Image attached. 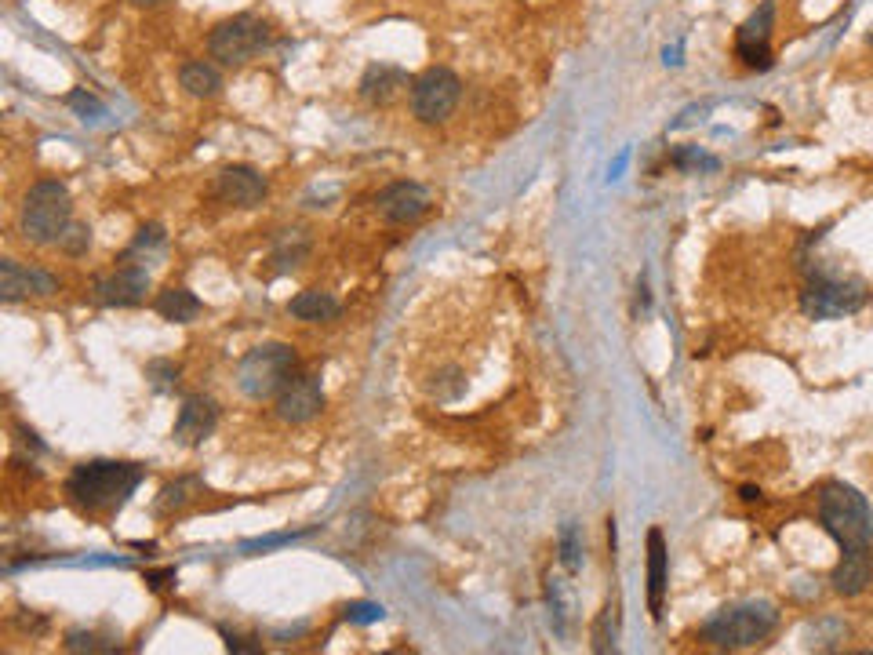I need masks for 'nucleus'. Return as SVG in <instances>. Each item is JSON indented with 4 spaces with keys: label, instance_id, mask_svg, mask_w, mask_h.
<instances>
[{
    "label": "nucleus",
    "instance_id": "obj_16",
    "mask_svg": "<svg viewBox=\"0 0 873 655\" xmlns=\"http://www.w3.org/2000/svg\"><path fill=\"white\" fill-rule=\"evenodd\" d=\"M870 546H852L844 550L837 568H833V590L844 597H859L870 586Z\"/></svg>",
    "mask_w": 873,
    "mask_h": 655
},
{
    "label": "nucleus",
    "instance_id": "obj_7",
    "mask_svg": "<svg viewBox=\"0 0 873 655\" xmlns=\"http://www.w3.org/2000/svg\"><path fill=\"white\" fill-rule=\"evenodd\" d=\"M866 299H870V288L859 277H815L801 292V310L815 321H833V317L863 310Z\"/></svg>",
    "mask_w": 873,
    "mask_h": 655
},
{
    "label": "nucleus",
    "instance_id": "obj_8",
    "mask_svg": "<svg viewBox=\"0 0 873 655\" xmlns=\"http://www.w3.org/2000/svg\"><path fill=\"white\" fill-rule=\"evenodd\" d=\"M462 99V81L444 66H430L412 81V113L422 124H441Z\"/></svg>",
    "mask_w": 873,
    "mask_h": 655
},
{
    "label": "nucleus",
    "instance_id": "obj_17",
    "mask_svg": "<svg viewBox=\"0 0 873 655\" xmlns=\"http://www.w3.org/2000/svg\"><path fill=\"white\" fill-rule=\"evenodd\" d=\"M666 608V539L659 528L648 532V612L663 619Z\"/></svg>",
    "mask_w": 873,
    "mask_h": 655
},
{
    "label": "nucleus",
    "instance_id": "obj_27",
    "mask_svg": "<svg viewBox=\"0 0 873 655\" xmlns=\"http://www.w3.org/2000/svg\"><path fill=\"white\" fill-rule=\"evenodd\" d=\"M757 495H761V492H757V488H743V499H746V503H753Z\"/></svg>",
    "mask_w": 873,
    "mask_h": 655
},
{
    "label": "nucleus",
    "instance_id": "obj_26",
    "mask_svg": "<svg viewBox=\"0 0 873 655\" xmlns=\"http://www.w3.org/2000/svg\"><path fill=\"white\" fill-rule=\"evenodd\" d=\"M88 241H91L88 230H81V226H70V230H66V237H62V248L77 255V252H84V248H88Z\"/></svg>",
    "mask_w": 873,
    "mask_h": 655
},
{
    "label": "nucleus",
    "instance_id": "obj_19",
    "mask_svg": "<svg viewBox=\"0 0 873 655\" xmlns=\"http://www.w3.org/2000/svg\"><path fill=\"white\" fill-rule=\"evenodd\" d=\"M339 299L332 292H321V288H306L299 292L295 299L288 303V313L295 321H306V324H321V321H335L339 317Z\"/></svg>",
    "mask_w": 873,
    "mask_h": 655
},
{
    "label": "nucleus",
    "instance_id": "obj_1",
    "mask_svg": "<svg viewBox=\"0 0 873 655\" xmlns=\"http://www.w3.org/2000/svg\"><path fill=\"white\" fill-rule=\"evenodd\" d=\"M142 484V466L135 463H84L77 466L66 481V492L77 506L84 510H117L135 495V488Z\"/></svg>",
    "mask_w": 873,
    "mask_h": 655
},
{
    "label": "nucleus",
    "instance_id": "obj_24",
    "mask_svg": "<svg viewBox=\"0 0 873 655\" xmlns=\"http://www.w3.org/2000/svg\"><path fill=\"white\" fill-rule=\"evenodd\" d=\"M561 565L568 568V572H579L582 568V546H579V532H575L572 524H564V532H561Z\"/></svg>",
    "mask_w": 873,
    "mask_h": 655
},
{
    "label": "nucleus",
    "instance_id": "obj_22",
    "mask_svg": "<svg viewBox=\"0 0 873 655\" xmlns=\"http://www.w3.org/2000/svg\"><path fill=\"white\" fill-rule=\"evenodd\" d=\"M615 608L608 605L593 623V652H615Z\"/></svg>",
    "mask_w": 873,
    "mask_h": 655
},
{
    "label": "nucleus",
    "instance_id": "obj_18",
    "mask_svg": "<svg viewBox=\"0 0 873 655\" xmlns=\"http://www.w3.org/2000/svg\"><path fill=\"white\" fill-rule=\"evenodd\" d=\"M401 88H408V73L397 70V66H368V73L361 77V95L372 106H386L401 95Z\"/></svg>",
    "mask_w": 873,
    "mask_h": 655
},
{
    "label": "nucleus",
    "instance_id": "obj_28",
    "mask_svg": "<svg viewBox=\"0 0 873 655\" xmlns=\"http://www.w3.org/2000/svg\"><path fill=\"white\" fill-rule=\"evenodd\" d=\"M135 4H161V0H135Z\"/></svg>",
    "mask_w": 873,
    "mask_h": 655
},
{
    "label": "nucleus",
    "instance_id": "obj_13",
    "mask_svg": "<svg viewBox=\"0 0 873 655\" xmlns=\"http://www.w3.org/2000/svg\"><path fill=\"white\" fill-rule=\"evenodd\" d=\"M379 215L390 222H415L430 212V190L419 182H393L379 193Z\"/></svg>",
    "mask_w": 873,
    "mask_h": 655
},
{
    "label": "nucleus",
    "instance_id": "obj_4",
    "mask_svg": "<svg viewBox=\"0 0 873 655\" xmlns=\"http://www.w3.org/2000/svg\"><path fill=\"white\" fill-rule=\"evenodd\" d=\"M775 623H779V612L772 605H761V601H750V605H735V608H724L703 626V634L710 645L717 648H753L761 645L764 637L772 634Z\"/></svg>",
    "mask_w": 873,
    "mask_h": 655
},
{
    "label": "nucleus",
    "instance_id": "obj_6",
    "mask_svg": "<svg viewBox=\"0 0 873 655\" xmlns=\"http://www.w3.org/2000/svg\"><path fill=\"white\" fill-rule=\"evenodd\" d=\"M266 44H270V26L259 15H248V11L233 15V19H222L208 37L211 59H219L222 66H244Z\"/></svg>",
    "mask_w": 873,
    "mask_h": 655
},
{
    "label": "nucleus",
    "instance_id": "obj_29",
    "mask_svg": "<svg viewBox=\"0 0 873 655\" xmlns=\"http://www.w3.org/2000/svg\"><path fill=\"white\" fill-rule=\"evenodd\" d=\"M866 41H870V44H873V30H870V37H866Z\"/></svg>",
    "mask_w": 873,
    "mask_h": 655
},
{
    "label": "nucleus",
    "instance_id": "obj_12",
    "mask_svg": "<svg viewBox=\"0 0 873 655\" xmlns=\"http://www.w3.org/2000/svg\"><path fill=\"white\" fill-rule=\"evenodd\" d=\"M215 193H219L226 204H233V208H255V204L266 201L270 186H266V179H262L255 168H248V164H233V168H222L219 172Z\"/></svg>",
    "mask_w": 873,
    "mask_h": 655
},
{
    "label": "nucleus",
    "instance_id": "obj_25",
    "mask_svg": "<svg viewBox=\"0 0 873 655\" xmlns=\"http://www.w3.org/2000/svg\"><path fill=\"white\" fill-rule=\"evenodd\" d=\"M150 375H153V383L161 386V390H168L171 383H179V368H175V364L153 361L150 364Z\"/></svg>",
    "mask_w": 873,
    "mask_h": 655
},
{
    "label": "nucleus",
    "instance_id": "obj_5",
    "mask_svg": "<svg viewBox=\"0 0 873 655\" xmlns=\"http://www.w3.org/2000/svg\"><path fill=\"white\" fill-rule=\"evenodd\" d=\"M241 390L255 401L277 397L284 386L295 379V350L284 343H266L255 346L241 361Z\"/></svg>",
    "mask_w": 873,
    "mask_h": 655
},
{
    "label": "nucleus",
    "instance_id": "obj_20",
    "mask_svg": "<svg viewBox=\"0 0 873 655\" xmlns=\"http://www.w3.org/2000/svg\"><path fill=\"white\" fill-rule=\"evenodd\" d=\"M153 306H157V313H161L164 321H175V324H190V321H197V317L204 313L201 299H197L190 288H175V284H171V288H164Z\"/></svg>",
    "mask_w": 873,
    "mask_h": 655
},
{
    "label": "nucleus",
    "instance_id": "obj_9",
    "mask_svg": "<svg viewBox=\"0 0 873 655\" xmlns=\"http://www.w3.org/2000/svg\"><path fill=\"white\" fill-rule=\"evenodd\" d=\"M772 22H775V8L772 0L761 4V8L753 11L750 19L739 26L735 33V55L753 66V70H768L772 66Z\"/></svg>",
    "mask_w": 873,
    "mask_h": 655
},
{
    "label": "nucleus",
    "instance_id": "obj_10",
    "mask_svg": "<svg viewBox=\"0 0 873 655\" xmlns=\"http://www.w3.org/2000/svg\"><path fill=\"white\" fill-rule=\"evenodd\" d=\"M324 408V390L321 375H295L281 393H277V415L284 423H310L313 415Z\"/></svg>",
    "mask_w": 873,
    "mask_h": 655
},
{
    "label": "nucleus",
    "instance_id": "obj_3",
    "mask_svg": "<svg viewBox=\"0 0 873 655\" xmlns=\"http://www.w3.org/2000/svg\"><path fill=\"white\" fill-rule=\"evenodd\" d=\"M70 215H73L70 190L55 179H44L22 201L19 230L30 244H62L66 230L73 226Z\"/></svg>",
    "mask_w": 873,
    "mask_h": 655
},
{
    "label": "nucleus",
    "instance_id": "obj_2",
    "mask_svg": "<svg viewBox=\"0 0 873 655\" xmlns=\"http://www.w3.org/2000/svg\"><path fill=\"white\" fill-rule=\"evenodd\" d=\"M819 521L837 539L841 550L870 546L873 539V510L866 503V495L852 484H826L823 495H819Z\"/></svg>",
    "mask_w": 873,
    "mask_h": 655
},
{
    "label": "nucleus",
    "instance_id": "obj_21",
    "mask_svg": "<svg viewBox=\"0 0 873 655\" xmlns=\"http://www.w3.org/2000/svg\"><path fill=\"white\" fill-rule=\"evenodd\" d=\"M179 84L190 91L193 99H211L222 91V73L211 62H186L179 70Z\"/></svg>",
    "mask_w": 873,
    "mask_h": 655
},
{
    "label": "nucleus",
    "instance_id": "obj_15",
    "mask_svg": "<svg viewBox=\"0 0 873 655\" xmlns=\"http://www.w3.org/2000/svg\"><path fill=\"white\" fill-rule=\"evenodd\" d=\"M215 423H219V408L211 397H186L175 419V437L182 444H201L204 437L215 434Z\"/></svg>",
    "mask_w": 873,
    "mask_h": 655
},
{
    "label": "nucleus",
    "instance_id": "obj_11",
    "mask_svg": "<svg viewBox=\"0 0 873 655\" xmlns=\"http://www.w3.org/2000/svg\"><path fill=\"white\" fill-rule=\"evenodd\" d=\"M150 292V273L142 266H121L117 273L102 277L95 284V303L99 306H139Z\"/></svg>",
    "mask_w": 873,
    "mask_h": 655
},
{
    "label": "nucleus",
    "instance_id": "obj_14",
    "mask_svg": "<svg viewBox=\"0 0 873 655\" xmlns=\"http://www.w3.org/2000/svg\"><path fill=\"white\" fill-rule=\"evenodd\" d=\"M59 288L55 277L44 270H30V266H22L15 259H4L0 262V295H4V303H15V299H26V295H51Z\"/></svg>",
    "mask_w": 873,
    "mask_h": 655
},
{
    "label": "nucleus",
    "instance_id": "obj_23",
    "mask_svg": "<svg viewBox=\"0 0 873 655\" xmlns=\"http://www.w3.org/2000/svg\"><path fill=\"white\" fill-rule=\"evenodd\" d=\"M113 641L110 637H102V634H84V630H73L70 637H66V652H113Z\"/></svg>",
    "mask_w": 873,
    "mask_h": 655
}]
</instances>
